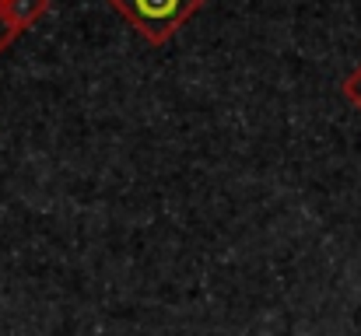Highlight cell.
<instances>
[{
	"instance_id": "obj_3",
	"label": "cell",
	"mask_w": 361,
	"mask_h": 336,
	"mask_svg": "<svg viewBox=\"0 0 361 336\" xmlns=\"http://www.w3.org/2000/svg\"><path fill=\"white\" fill-rule=\"evenodd\" d=\"M21 32H18V25L11 21V14L4 11V4H0V56H4V49H11V42L18 39Z\"/></svg>"
},
{
	"instance_id": "obj_2",
	"label": "cell",
	"mask_w": 361,
	"mask_h": 336,
	"mask_svg": "<svg viewBox=\"0 0 361 336\" xmlns=\"http://www.w3.org/2000/svg\"><path fill=\"white\" fill-rule=\"evenodd\" d=\"M0 4H4V11L11 14V21L18 25V32H25V28L39 25V21L49 14V4H53V0H0Z\"/></svg>"
},
{
	"instance_id": "obj_1",
	"label": "cell",
	"mask_w": 361,
	"mask_h": 336,
	"mask_svg": "<svg viewBox=\"0 0 361 336\" xmlns=\"http://www.w3.org/2000/svg\"><path fill=\"white\" fill-rule=\"evenodd\" d=\"M106 4L147 46H165L207 0H106Z\"/></svg>"
},
{
	"instance_id": "obj_4",
	"label": "cell",
	"mask_w": 361,
	"mask_h": 336,
	"mask_svg": "<svg viewBox=\"0 0 361 336\" xmlns=\"http://www.w3.org/2000/svg\"><path fill=\"white\" fill-rule=\"evenodd\" d=\"M341 92H344V99H348L351 106H358L361 109V67L344 81V85H341Z\"/></svg>"
}]
</instances>
